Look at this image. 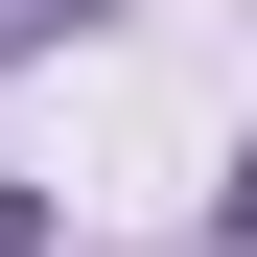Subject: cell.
I'll list each match as a JSON object with an SVG mask.
<instances>
[{"mask_svg": "<svg viewBox=\"0 0 257 257\" xmlns=\"http://www.w3.org/2000/svg\"><path fill=\"white\" fill-rule=\"evenodd\" d=\"M47 24H94V0H0V47H47Z\"/></svg>", "mask_w": 257, "mask_h": 257, "instance_id": "cell-2", "label": "cell"}, {"mask_svg": "<svg viewBox=\"0 0 257 257\" xmlns=\"http://www.w3.org/2000/svg\"><path fill=\"white\" fill-rule=\"evenodd\" d=\"M210 234H234V257H257V141H234V187H210Z\"/></svg>", "mask_w": 257, "mask_h": 257, "instance_id": "cell-1", "label": "cell"}]
</instances>
